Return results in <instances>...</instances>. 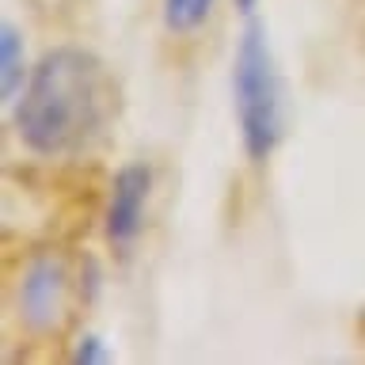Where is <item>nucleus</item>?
Segmentation results:
<instances>
[{"mask_svg": "<svg viewBox=\"0 0 365 365\" xmlns=\"http://www.w3.org/2000/svg\"><path fill=\"white\" fill-rule=\"evenodd\" d=\"M148 190H153V171L145 164H125L114 171L110 198H107V217H103V232L114 251H130L145 228V210H148Z\"/></svg>", "mask_w": 365, "mask_h": 365, "instance_id": "4", "label": "nucleus"}, {"mask_svg": "<svg viewBox=\"0 0 365 365\" xmlns=\"http://www.w3.org/2000/svg\"><path fill=\"white\" fill-rule=\"evenodd\" d=\"M213 11V0H164V27L171 34L198 31Z\"/></svg>", "mask_w": 365, "mask_h": 365, "instance_id": "6", "label": "nucleus"}, {"mask_svg": "<svg viewBox=\"0 0 365 365\" xmlns=\"http://www.w3.org/2000/svg\"><path fill=\"white\" fill-rule=\"evenodd\" d=\"M110 354H107V346H103V339L99 335H84L76 342V350H73V361L76 365H99V361H107Z\"/></svg>", "mask_w": 365, "mask_h": 365, "instance_id": "7", "label": "nucleus"}, {"mask_svg": "<svg viewBox=\"0 0 365 365\" xmlns=\"http://www.w3.org/2000/svg\"><path fill=\"white\" fill-rule=\"evenodd\" d=\"M27 50H23V31L11 19H4L0 27V91L4 103H16L23 84H27Z\"/></svg>", "mask_w": 365, "mask_h": 365, "instance_id": "5", "label": "nucleus"}, {"mask_svg": "<svg viewBox=\"0 0 365 365\" xmlns=\"http://www.w3.org/2000/svg\"><path fill=\"white\" fill-rule=\"evenodd\" d=\"M118 114V84L96 53L57 46L31 68L16 99V133L34 156H76Z\"/></svg>", "mask_w": 365, "mask_h": 365, "instance_id": "1", "label": "nucleus"}, {"mask_svg": "<svg viewBox=\"0 0 365 365\" xmlns=\"http://www.w3.org/2000/svg\"><path fill=\"white\" fill-rule=\"evenodd\" d=\"M68 312V267L61 255H34L19 278V316L31 331H57Z\"/></svg>", "mask_w": 365, "mask_h": 365, "instance_id": "3", "label": "nucleus"}, {"mask_svg": "<svg viewBox=\"0 0 365 365\" xmlns=\"http://www.w3.org/2000/svg\"><path fill=\"white\" fill-rule=\"evenodd\" d=\"M236 8L244 11V16H255V8H259V0H236Z\"/></svg>", "mask_w": 365, "mask_h": 365, "instance_id": "8", "label": "nucleus"}, {"mask_svg": "<svg viewBox=\"0 0 365 365\" xmlns=\"http://www.w3.org/2000/svg\"><path fill=\"white\" fill-rule=\"evenodd\" d=\"M232 110H236V130L247 160L267 164L285 141L289 107H285V84L278 65H274L267 23L251 16L244 31H240V42L232 53Z\"/></svg>", "mask_w": 365, "mask_h": 365, "instance_id": "2", "label": "nucleus"}]
</instances>
